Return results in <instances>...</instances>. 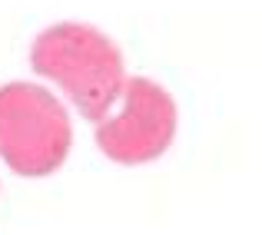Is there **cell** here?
I'll list each match as a JSON object with an SVG mask.
<instances>
[{
    "instance_id": "3957f363",
    "label": "cell",
    "mask_w": 262,
    "mask_h": 235,
    "mask_svg": "<svg viewBox=\"0 0 262 235\" xmlns=\"http://www.w3.org/2000/svg\"><path fill=\"white\" fill-rule=\"evenodd\" d=\"M176 100L166 86L146 77H126L123 93L96 120V146L120 166L153 162L176 139Z\"/></svg>"
},
{
    "instance_id": "6da1fadb",
    "label": "cell",
    "mask_w": 262,
    "mask_h": 235,
    "mask_svg": "<svg viewBox=\"0 0 262 235\" xmlns=\"http://www.w3.org/2000/svg\"><path fill=\"white\" fill-rule=\"evenodd\" d=\"M30 66L57 83L90 123L106 116L126 83V63L116 40L83 20H63L40 30L30 46Z\"/></svg>"
},
{
    "instance_id": "7a4b0ae2",
    "label": "cell",
    "mask_w": 262,
    "mask_h": 235,
    "mask_svg": "<svg viewBox=\"0 0 262 235\" xmlns=\"http://www.w3.org/2000/svg\"><path fill=\"white\" fill-rule=\"evenodd\" d=\"M73 126L63 103L37 83L0 86V159L24 179H43L67 162Z\"/></svg>"
}]
</instances>
